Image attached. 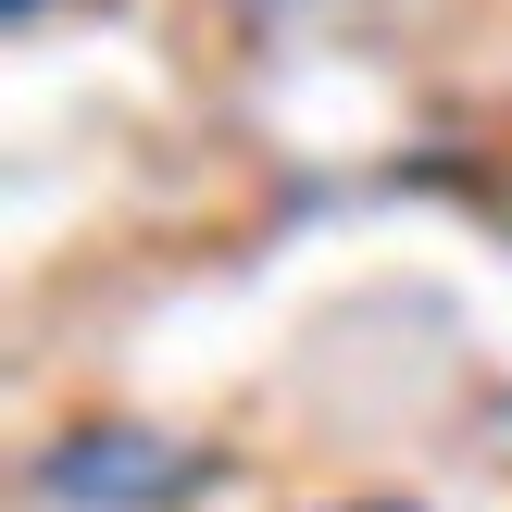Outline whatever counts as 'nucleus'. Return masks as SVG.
Instances as JSON below:
<instances>
[{
  "mask_svg": "<svg viewBox=\"0 0 512 512\" xmlns=\"http://www.w3.org/2000/svg\"><path fill=\"white\" fill-rule=\"evenodd\" d=\"M13 13H50V0H13Z\"/></svg>",
  "mask_w": 512,
  "mask_h": 512,
  "instance_id": "1",
  "label": "nucleus"
}]
</instances>
